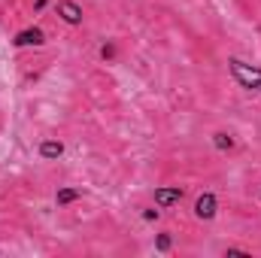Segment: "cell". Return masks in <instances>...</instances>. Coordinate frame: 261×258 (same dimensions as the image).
Returning <instances> with one entry per match:
<instances>
[{"instance_id":"obj_1","label":"cell","mask_w":261,"mask_h":258,"mask_svg":"<svg viewBox=\"0 0 261 258\" xmlns=\"http://www.w3.org/2000/svg\"><path fill=\"white\" fill-rule=\"evenodd\" d=\"M228 67H231L234 79H237L243 88H249V91H261V67H249V64H243L240 58H231Z\"/></svg>"},{"instance_id":"obj_2","label":"cell","mask_w":261,"mask_h":258,"mask_svg":"<svg viewBox=\"0 0 261 258\" xmlns=\"http://www.w3.org/2000/svg\"><path fill=\"white\" fill-rule=\"evenodd\" d=\"M216 210H219V200H216V194L213 192H203L195 200V216L197 219H203V222H210V219L216 216Z\"/></svg>"},{"instance_id":"obj_3","label":"cell","mask_w":261,"mask_h":258,"mask_svg":"<svg viewBox=\"0 0 261 258\" xmlns=\"http://www.w3.org/2000/svg\"><path fill=\"white\" fill-rule=\"evenodd\" d=\"M46 43V34L40 31V28H24V31H18L15 34V46L21 49V46H43Z\"/></svg>"},{"instance_id":"obj_4","label":"cell","mask_w":261,"mask_h":258,"mask_svg":"<svg viewBox=\"0 0 261 258\" xmlns=\"http://www.w3.org/2000/svg\"><path fill=\"white\" fill-rule=\"evenodd\" d=\"M58 15L64 18L67 24H82V6L73 0H61L58 3Z\"/></svg>"},{"instance_id":"obj_5","label":"cell","mask_w":261,"mask_h":258,"mask_svg":"<svg viewBox=\"0 0 261 258\" xmlns=\"http://www.w3.org/2000/svg\"><path fill=\"white\" fill-rule=\"evenodd\" d=\"M179 200H182V189L179 186H173V189H155V203L158 207H173Z\"/></svg>"},{"instance_id":"obj_6","label":"cell","mask_w":261,"mask_h":258,"mask_svg":"<svg viewBox=\"0 0 261 258\" xmlns=\"http://www.w3.org/2000/svg\"><path fill=\"white\" fill-rule=\"evenodd\" d=\"M61 155H64V143H58V140H43V143H40V158L55 161V158H61Z\"/></svg>"},{"instance_id":"obj_7","label":"cell","mask_w":261,"mask_h":258,"mask_svg":"<svg viewBox=\"0 0 261 258\" xmlns=\"http://www.w3.org/2000/svg\"><path fill=\"white\" fill-rule=\"evenodd\" d=\"M79 197H82V189H58L55 203H58V207H67V203H73V200H79Z\"/></svg>"},{"instance_id":"obj_8","label":"cell","mask_w":261,"mask_h":258,"mask_svg":"<svg viewBox=\"0 0 261 258\" xmlns=\"http://www.w3.org/2000/svg\"><path fill=\"white\" fill-rule=\"evenodd\" d=\"M213 143H216V149H222V152L234 149V140H231L228 134H213Z\"/></svg>"},{"instance_id":"obj_9","label":"cell","mask_w":261,"mask_h":258,"mask_svg":"<svg viewBox=\"0 0 261 258\" xmlns=\"http://www.w3.org/2000/svg\"><path fill=\"white\" fill-rule=\"evenodd\" d=\"M170 243H173V240H170V234H158L155 249H158V252H167V249H170Z\"/></svg>"},{"instance_id":"obj_10","label":"cell","mask_w":261,"mask_h":258,"mask_svg":"<svg viewBox=\"0 0 261 258\" xmlns=\"http://www.w3.org/2000/svg\"><path fill=\"white\" fill-rule=\"evenodd\" d=\"M100 58H103V61H113V58H116V46H113V43H107V46L100 49Z\"/></svg>"},{"instance_id":"obj_11","label":"cell","mask_w":261,"mask_h":258,"mask_svg":"<svg viewBox=\"0 0 261 258\" xmlns=\"http://www.w3.org/2000/svg\"><path fill=\"white\" fill-rule=\"evenodd\" d=\"M225 255H228V258H231V255H240V258H252V255H249V252H246V249H228Z\"/></svg>"},{"instance_id":"obj_12","label":"cell","mask_w":261,"mask_h":258,"mask_svg":"<svg viewBox=\"0 0 261 258\" xmlns=\"http://www.w3.org/2000/svg\"><path fill=\"white\" fill-rule=\"evenodd\" d=\"M143 219H146V222H152V219H158V210H146V213H143Z\"/></svg>"}]
</instances>
